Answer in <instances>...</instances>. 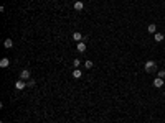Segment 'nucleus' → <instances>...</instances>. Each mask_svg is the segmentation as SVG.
<instances>
[{
	"instance_id": "1",
	"label": "nucleus",
	"mask_w": 165,
	"mask_h": 123,
	"mask_svg": "<svg viewBox=\"0 0 165 123\" xmlns=\"http://www.w3.org/2000/svg\"><path fill=\"white\" fill-rule=\"evenodd\" d=\"M144 67H145L147 72H155V69H157V62H155V61H147Z\"/></svg>"
},
{
	"instance_id": "2",
	"label": "nucleus",
	"mask_w": 165,
	"mask_h": 123,
	"mask_svg": "<svg viewBox=\"0 0 165 123\" xmlns=\"http://www.w3.org/2000/svg\"><path fill=\"white\" fill-rule=\"evenodd\" d=\"M27 87H28L27 82H25V80H22V79L15 82V89H17V90H23V89H27Z\"/></svg>"
},
{
	"instance_id": "3",
	"label": "nucleus",
	"mask_w": 165,
	"mask_h": 123,
	"mask_svg": "<svg viewBox=\"0 0 165 123\" xmlns=\"http://www.w3.org/2000/svg\"><path fill=\"white\" fill-rule=\"evenodd\" d=\"M20 79H22V80H28V79H31L30 71H28V69H23V71L20 72Z\"/></svg>"
},
{
	"instance_id": "4",
	"label": "nucleus",
	"mask_w": 165,
	"mask_h": 123,
	"mask_svg": "<svg viewBox=\"0 0 165 123\" xmlns=\"http://www.w3.org/2000/svg\"><path fill=\"white\" fill-rule=\"evenodd\" d=\"M152 85L157 87V89H160V87L163 85V79H160V77H155V79H154V82H152Z\"/></svg>"
},
{
	"instance_id": "5",
	"label": "nucleus",
	"mask_w": 165,
	"mask_h": 123,
	"mask_svg": "<svg viewBox=\"0 0 165 123\" xmlns=\"http://www.w3.org/2000/svg\"><path fill=\"white\" fill-rule=\"evenodd\" d=\"M73 7H74V10H76V12H83V8H84V3L78 0V2H74V5H73Z\"/></svg>"
},
{
	"instance_id": "6",
	"label": "nucleus",
	"mask_w": 165,
	"mask_h": 123,
	"mask_svg": "<svg viewBox=\"0 0 165 123\" xmlns=\"http://www.w3.org/2000/svg\"><path fill=\"white\" fill-rule=\"evenodd\" d=\"M73 40H74L76 43H79V41H83V34L79 33V31H74V33H73Z\"/></svg>"
},
{
	"instance_id": "7",
	"label": "nucleus",
	"mask_w": 165,
	"mask_h": 123,
	"mask_svg": "<svg viewBox=\"0 0 165 123\" xmlns=\"http://www.w3.org/2000/svg\"><path fill=\"white\" fill-rule=\"evenodd\" d=\"M154 40H155L157 43H162V41L165 40V34H162V33H155V34H154Z\"/></svg>"
},
{
	"instance_id": "8",
	"label": "nucleus",
	"mask_w": 165,
	"mask_h": 123,
	"mask_svg": "<svg viewBox=\"0 0 165 123\" xmlns=\"http://www.w3.org/2000/svg\"><path fill=\"white\" fill-rule=\"evenodd\" d=\"M147 31H149V33H152V34H155L157 33V25L155 23H150L149 26H147Z\"/></svg>"
},
{
	"instance_id": "9",
	"label": "nucleus",
	"mask_w": 165,
	"mask_h": 123,
	"mask_svg": "<svg viewBox=\"0 0 165 123\" xmlns=\"http://www.w3.org/2000/svg\"><path fill=\"white\" fill-rule=\"evenodd\" d=\"M76 49H78L79 52H84V51H86V43H84V41H79L78 46H76Z\"/></svg>"
},
{
	"instance_id": "10",
	"label": "nucleus",
	"mask_w": 165,
	"mask_h": 123,
	"mask_svg": "<svg viewBox=\"0 0 165 123\" xmlns=\"http://www.w3.org/2000/svg\"><path fill=\"white\" fill-rule=\"evenodd\" d=\"M0 66H2V67H8V66H10V61H8V58H3L2 61H0Z\"/></svg>"
},
{
	"instance_id": "11",
	"label": "nucleus",
	"mask_w": 165,
	"mask_h": 123,
	"mask_svg": "<svg viewBox=\"0 0 165 123\" xmlns=\"http://www.w3.org/2000/svg\"><path fill=\"white\" fill-rule=\"evenodd\" d=\"M3 46H5V48H8V49H10V48H12V46H13V41H12V40H10V38H7V40H5V41H3Z\"/></svg>"
},
{
	"instance_id": "12",
	"label": "nucleus",
	"mask_w": 165,
	"mask_h": 123,
	"mask_svg": "<svg viewBox=\"0 0 165 123\" xmlns=\"http://www.w3.org/2000/svg\"><path fill=\"white\" fill-rule=\"evenodd\" d=\"M81 76H83V72L79 71V69H74V71H73V77H74V79H81Z\"/></svg>"
},
{
	"instance_id": "13",
	"label": "nucleus",
	"mask_w": 165,
	"mask_h": 123,
	"mask_svg": "<svg viewBox=\"0 0 165 123\" xmlns=\"http://www.w3.org/2000/svg\"><path fill=\"white\" fill-rule=\"evenodd\" d=\"M84 67H86L87 71H89V69L93 67V61H89V59H87V61H84Z\"/></svg>"
},
{
	"instance_id": "14",
	"label": "nucleus",
	"mask_w": 165,
	"mask_h": 123,
	"mask_svg": "<svg viewBox=\"0 0 165 123\" xmlns=\"http://www.w3.org/2000/svg\"><path fill=\"white\" fill-rule=\"evenodd\" d=\"M79 66H81V61H79V59H74V61H73V67L79 69Z\"/></svg>"
},
{
	"instance_id": "15",
	"label": "nucleus",
	"mask_w": 165,
	"mask_h": 123,
	"mask_svg": "<svg viewBox=\"0 0 165 123\" xmlns=\"http://www.w3.org/2000/svg\"><path fill=\"white\" fill-rule=\"evenodd\" d=\"M35 84H36V82H35L33 79H28V80H27V85H28V87H35Z\"/></svg>"
},
{
	"instance_id": "16",
	"label": "nucleus",
	"mask_w": 165,
	"mask_h": 123,
	"mask_svg": "<svg viewBox=\"0 0 165 123\" xmlns=\"http://www.w3.org/2000/svg\"><path fill=\"white\" fill-rule=\"evenodd\" d=\"M157 77H160V79H165V71H159V72H157Z\"/></svg>"
}]
</instances>
